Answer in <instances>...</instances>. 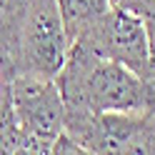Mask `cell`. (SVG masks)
<instances>
[{"instance_id": "6da1fadb", "label": "cell", "mask_w": 155, "mask_h": 155, "mask_svg": "<svg viewBox=\"0 0 155 155\" xmlns=\"http://www.w3.org/2000/svg\"><path fill=\"white\" fill-rule=\"evenodd\" d=\"M65 108L90 113L155 110V80H148L115 60L70 45L63 70L55 75Z\"/></svg>"}, {"instance_id": "7a4b0ae2", "label": "cell", "mask_w": 155, "mask_h": 155, "mask_svg": "<svg viewBox=\"0 0 155 155\" xmlns=\"http://www.w3.org/2000/svg\"><path fill=\"white\" fill-rule=\"evenodd\" d=\"M63 133L80 148V153L155 155V110L90 113L65 108Z\"/></svg>"}, {"instance_id": "3957f363", "label": "cell", "mask_w": 155, "mask_h": 155, "mask_svg": "<svg viewBox=\"0 0 155 155\" xmlns=\"http://www.w3.org/2000/svg\"><path fill=\"white\" fill-rule=\"evenodd\" d=\"M70 38L55 0H33L15 33V73L55 78L63 70Z\"/></svg>"}, {"instance_id": "277c9868", "label": "cell", "mask_w": 155, "mask_h": 155, "mask_svg": "<svg viewBox=\"0 0 155 155\" xmlns=\"http://www.w3.org/2000/svg\"><path fill=\"white\" fill-rule=\"evenodd\" d=\"M10 105L28 135L30 155H48L65 125V100L55 78L15 75L10 80Z\"/></svg>"}, {"instance_id": "5b68a950", "label": "cell", "mask_w": 155, "mask_h": 155, "mask_svg": "<svg viewBox=\"0 0 155 155\" xmlns=\"http://www.w3.org/2000/svg\"><path fill=\"white\" fill-rule=\"evenodd\" d=\"M70 45H80L100 58L115 60L133 73L150 78V53H148V35H145L143 18L123 8H113L103 13L95 23L83 28Z\"/></svg>"}, {"instance_id": "8992f818", "label": "cell", "mask_w": 155, "mask_h": 155, "mask_svg": "<svg viewBox=\"0 0 155 155\" xmlns=\"http://www.w3.org/2000/svg\"><path fill=\"white\" fill-rule=\"evenodd\" d=\"M55 3H58V10H60V18L65 23L70 40L83 28H88L103 13L110 10V0H55Z\"/></svg>"}, {"instance_id": "52a82bcc", "label": "cell", "mask_w": 155, "mask_h": 155, "mask_svg": "<svg viewBox=\"0 0 155 155\" xmlns=\"http://www.w3.org/2000/svg\"><path fill=\"white\" fill-rule=\"evenodd\" d=\"M15 153L30 155V143H28V135L20 128L10 98H8L5 105L0 108V155H15Z\"/></svg>"}, {"instance_id": "ba28073f", "label": "cell", "mask_w": 155, "mask_h": 155, "mask_svg": "<svg viewBox=\"0 0 155 155\" xmlns=\"http://www.w3.org/2000/svg\"><path fill=\"white\" fill-rule=\"evenodd\" d=\"M30 3L33 0H0V33L13 43V50H15L18 25H20L25 10L30 8Z\"/></svg>"}, {"instance_id": "9c48e42d", "label": "cell", "mask_w": 155, "mask_h": 155, "mask_svg": "<svg viewBox=\"0 0 155 155\" xmlns=\"http://www.w3.org/2000/svg\"><path fill=\"white\" fill-rule=\"evenodd\" d=\"M143 25H145V35H148V53H150V78L155 80V3L145 10L143 15Z\"/></svg>"}, {"instance_id": "30bf717a", "label": "cell", "mask_w": 155, "mask_h": 155, "mask_svg": "<svg viewBox=\"0 0 155 155\" xmlns=\"http://www.w3.org/2000/svg\"><path fill=\"white\" fill-rule=\"evenodd\" d=\"M0 65H3L13 78L18 75L15 73V50H13V43L8 40L3 33H0Z\"/></svg>"}, {"instance_id": "8fae6325", "label": "cell", "mask_w": 155, "mask_h": 155, "mask_svg": "<svg viewBox=\"0 0 155 155\" xmlns=\"http://www.w3.org/2000/svg\"><path fill=\"white\" fill-rule=\"evenodd\" d=\"M153 3H155V0H110L113 8H123V10H130L135 15H143Z\"/></svg>"}, {"instance_id": "7c38bea8", "label": "cell", "mask_w": 155, "mask_h": 155, "mask_svg": "<svg viewBox=\"0 0 155 155\" xmlns=\"http://www.w3.org/2000/svg\"><path fill=\"white\" fill-rule=\"evenodd\" d=\"M8 98H10V93H8ZM8 98H5V100H8ZM5 100H0V108H3V105H5Z\"/></svg>"}]
</instances>
